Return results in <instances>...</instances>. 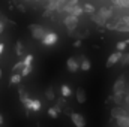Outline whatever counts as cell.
<instances>
[{
  "instance_id": "1",
  "label": "cell",
  "mask_w": 129,
  "mask_h": 127,
  "mask_svg": "<svg viewBox=\"0 0 129 127\" xmlns=\"http://www.w3.org/2000/svg\"><path fill=\"white\" fill-rule=\"evenodd\" d=\"M29 30L32 33V37L38 39V40H44V37L47 36L45 27L41 26V24H30V26H29Z\"/></svg>"
},
{
  "instance_id": "2",
  "label": "cell",
  "mask_w": 129,
  "mask_h": 127,
  "mask_svg": "<svg viewBox=\"0 0 129 127\" xmlns=\"http://www.w3.org/2000/svg\"><path fill=\"white\" fill-rule=\"evenodd\" d=\"M64 27L68 29V32H74L77 27H78V17H74V15H68L63 20Z\"/></svg>"
},
{
  "instance_id": "3",
  "label": "cell",
  "mask_w": 129,
  "mask_h": 127,
  "mask_svg": "<svg viewBox=\"0 0 129 127\" xmlns=\"http://www.w3.org/2000/svg\"><path fill=\"white\" fill-rule=\"evenodd\" d=\"M125 85H126V79H125V76H120V78L114 82L113 91H114V93H125Z\"/></svg>"
},
{
  "instance_id": "4",
  "label": "cell",
  "mask_w": 129,
  "mask_h": 127,
  "mask_svg": "<svg viewBox=\"0 0 129 127\" xmlns=\"http://www.w3.org/2000/svg\"><path fill=\"white\" fill-rule=\"evenodd\" d=\"M71 120H72V123H74V126L75 127H86V120H84V117H83L81 114L72 112Z\"/></svg>"
},
{
  "instance_id": "5",
  "label": "cell",
  "mask_w": 129,
  "mask_h": 127,
  "mask_svg": "<svg viewBox=\"0 0 129 127\" xmlns=\"http://www.w3.org/2000/svg\"><path fill=\"white\" fill-rule=\"evenodd\" d=\"M57 40H59V36H57L56 33H54V32H48V33H47V36L44 37L42 43H44V45H47V46H51V45H54Z\"/></svg>"
},
{
  "instance_id": "6",
  "label": "cell",
  "mask_w": 129,
  "mask_h": 127,
  "mask_svg": "<svg viewBox=\"0 0 129 127\" xmlns=\"http://www.w3.org/2000/svg\"><path fill=\"white\" fill-rule=\"evenodd\" d=\"M122 54H123V52H120V51L113 52V54L108 57V60H107V67H113L116 63H119L120 58H122Z\"/></svg>"
},
{
  "instance_id": "7",
  "label": "cell",
  "mask_w": 129,
  "mask_h": 127,
  "mask_svg": "<svg viewBox=\"0 0 129 127\" xmlns=\"http://www.w3.org/2000/svg\"><path fill=\"white\" fill-rule=\"evenodd\" d=\"M111 115H113V118H122V117H126L128 115V112H126V109H123V108H120V106H116V108H113L111 109Z\"/></svg>"
},
{
  "instance_id": "8",
  "label": "cell",
  "mask_w": 129,
  "mask_h": 127,
  "mask_svg": "<svg viewBox=\"0 0 129 127\" xmlns=\"http://www.w3.org/2000/svg\"><path fill=\"white\" fill-rule=\"evenodd\" d=\"M66 66H68L69 72L75 73V72L80 69V61H78V60H75V58H68V61H66Z\"/></svg>"
},
{
  "instance_id": "9",
  "label": "cell",
  "mask_w": 129,
  "mask_h": 127,
  "mask_svg": "<svg viewBox=\"0 0 129 127\" xmlns=\"http://www.w3.org/2000/svg\"><path fill=\"white\" fill-rule=\"evenodd\" d=\"M92 21L93 23H96L98 26H101V27H104V26H107V20L99 14V12H95V14H92Z\"/></svg>"
},
{
  "instance_id": "10",
  "label": "cell",
  "mask_w": 129,
  "mask_h": 127,
  "mask_svg": "<svg viewBox=\"0 0 129 127\" xmlns=\"http://www.w3.org/2000/svg\"><path fill=\"white\" fill-rule=\"evenodd\" d=\"M90 67H92L90 60L86 55H81V58H80V69L84 70V72H87V70H90Z\"/></svg>"
},
{
  "instance_id": "11",
  "label": "cell",
  "mask_w": 129,
  "mask_h": 127,
  "mask_svg": "<svg viewBox=\"0 0 129 127\" xmlns=\"http://www.w3.org/2000/svg\"><path fill=\"white\" fill-rule=\"evenodd\" d=\"M114 30H117V32H122V33H129V26L120 18V20H117V24H116V27H114Z\"/></svg>"
},
{
  "instance_id": "12",
  "label": "cell",
  "mask_w": 129,
  "mask_h": 127,
  "mask_svg": "<svg viewBox=\"0 0 129 127\" xmlns=\"http://www.w3.org/2000/svg\"><path fill=\"white\" fill-rule=\"evenodd\" d=\"M99 14H101V15H102V17H104V18H105L107 21L113 18V9H111V8H107V6H102V8L99 9Z\"/></svg>"
},
{
  "instance_id": "13",
  "label": "cell",
  "mask_w": 129,
  "mask_h": 127,
  "mask_svg": "<svg viewBox=\"0 0 129 127\" xmlns=\"http://www.w3.org/2000/svg\"><path fill=\"white\" fill-rule=\"evenodd\" d=\"M68 34H69V36H74V37H77V39L81 40L83 37H89L90 33H89V30H83V32H81V30H80V32H75V30H74V32H68Z\"/></svg>"
},
{
  "instance_id": "14",
  "label": "cell",
  "mask_w": 129,
  "mask_h": 127,
  "mask_svg": "<svg viewBox=\"0 0 129 127\" xmlns=\"http://www.w3.org/2000/svg\"><path fill=\"white\" fill-rule=\"evenodd\" d=\"M62 114V108L60 106H53V108H50L48 109V115L51 117V118H59V115Z\"/></svg>"
},
{
  "instance_id": "15",
  "label": "cell",
  "mask_w": 129,
  "mask_h": 127,
  "mask_svg": "<svg viewBox=\"0 0 129 127\" xmlns=\"http://www.w3.org/2000/svg\"><path fill=\"white\" fill-rule=\"evenodd\" d=\"M80 5V0H69V3L64 6L63 12H68V15H71V12H72V9L75 8V6H78Z\"/></svg>"
},
{
  "instance_id": "16",
  "label": "cell",
  "mask_w": 129,
  "mask_h": 127,
  "mask_svg": "<svg viewBox=\"0 0 129 127\" xmlns=\"http://www.w3.org/2000/svg\"><path fill=\"white\" fill-rule=\"evenodd\" d=\"M86 100H87L86 91L83 88H77V102L78 103H86Z\"/></svg>"
},
{
  "instance_id": "17",
  "label": "cell",
  "mask_w": 129,
  "mask_h": 127,
  "mask_svg": "<svg viewBox=\"0 0 129 127\" xmlns=\"http://www.w3.org/2000/svg\"><path fill=\"white\" fill-rule=\"evenodd\" d=\"M125 93H113V96H111V100L114 102V103H117V105H120L123 100H125Z\"/></svg>"
},
{
  "instance_id": "18",
  "label": "cell",
  "mask_w": 129,
  "mask_h": 127,
  "mask_svg": "<svg viewBox=\"0 0 129 127\" xmlns=\"http://www.w3.org/2000/svg\"><path fill=\"white\" fill-rule=\"evenodd\" d=\"M117 126H120V127H129V115H126V117H122V118H117Z\"/></svg>"
},
{
  "instance_id": "19",
  "label": "cell",
  "mask_w": 129,
  "mask_h": 127,
  "mask_svg": "<svg viewBox=\"0 0 129 127\" xmlns=\"http://www.w3.org/2000/svg\"><path fill=\"white\" fill-rule=\"evenodd\" d=\"M83 11H84V12H87V14H90V15L96 12L95 6H93L92 3H86V5H83Z\"/></svg>"
},
{
  "instance_id": "20",
  "label": "cell",
  "mask_w": 129,
  "mask_h": 127,
  "mask_svg": "<svg viewBox=\"0 0 129 127\" xmlns=\"http://www.w3.org/2000/svg\"><path fill=\"white\" fill-rule=\"evenodd\" d=\"M47 11L50 12H57V0H50L47 5Z\"/></svg>"
},
{
  "instance_id": "21",
  "label": "cell",
  "mask_w": 129,
  "mask_h": 127,
  "mask_svg": "<svg viewBox=\"0 0 129 127\" xmlns=\"http://www.w3.org/2000/svg\"><path fill=\"white\" fill-rule=\"evenodd\" d=\"M21 73H14L12 76H11V79H9V84H20L21 82Z\"/></svg>"
},
{
  "instance_id": "22",
  "label": "cell",
  "mask_w": 129,
  "mask_h": 127,
  "mask_svg": "<svg viewBox=\"0 0 129 127\" xmlns=\"http://www.w3.org/2000/svg\"><path fill=\"white\" fill-rule=\"evenodd\" d=\"M23 69H24V63H23V60H21V61H18V63L12 67V73H18V72L21 73Z\"/></svg>"
},
{
  "instance_id": "23",
  "label": "cell",
  "mask_w": 129,
  "mask_h": 127,
  "mask_svg": "<svg viewBox=\"0 0 129 127\" xmlns=\"http://www.w3.org/2000/svg\"><path fill=\"white\" fill-rule=\"evenodd\" d=\"M83 12H84V11H83V6H81V5H78V6H75V8L72 9L71 15H74V17H80Z\"/></svg>"
},
{
  "instance_id": "24",
  "label": "cell",
  "mask_w": 129,
  "mask_h": 127,
  "mask_svg": "<svg viewBox=\"0 0 129 127\" xmlns=\"http://www.w3.org/2000/svg\"><path fill=\"white\" fill-rule=\"evenodd\" d=\"M120 64H122V66H128V64H129V52H126V51H125V52L122 54Z\"/></svg>"
},
{
  "instance_id": "25",
  "label": "cell",
  "mask_w": 129,
  "mask_h": 127,
  "mask_svg": "<svg viewBox=\"0 0 129 127\" xmlns=\"http://www.w3.org/2000/svg\"><path fill=\"white\" fill-rule=\"evenodd\" d=\"M15 51H17V55H18V57H21V55H23L24 46H23V42H21V40H18V42H17V48H15Z\"/></svg>"
},
{
  "instance_id": "26",
  "label": "cell",
  "mask_w": 129,
  "mask_h": 127,
  "mask_svg": "<svg viewBox=\"0 0 129 127\" xmlns=\"http://www.w3.org/2000/svg\"><path fill=\"white\" fill-rule=\"evenodd\" d=\"M60 91H62V94H63V97H69V96L72 94V90H71V88H69L68 85H62Z\"/></svg>"
},
{
  "instance_id": "27",
  "label": "cell",
  "mask_w": 129,
  "mask_h": 127,
  "mask_svg": "<svg viewBox=\"0 0 129 127\" xmlns=\"http://www.w3.org/2000/svg\"><path fill=\"white\" fill-rule=\"evenodd\" d=\"M126 46H128L126 40H122V42H119V43H117V51H120V52H125Z\"/></svg>"
},
{
  "instance_id": "28",
  "label": "cell",
  "mask_w": 129,
  "mask_h": 127,
  "mask_svg": "<svg viewBox=\"0 0 129 127\" xmlns=\"http://www.w3.org/2000/svg\"><path fill=\"white\" fill-rule=\"evenodd\" d=\"M45 96H47L48 100H54V99H56V96H54V90H53V88H48V90L45 91Z\"/></svg>"
},
{
  "instance_id": "29",
  "label": "cell",
  "mask_w": 129,
  "mask_h": 127,
  "mask_svg": "<svg viewBox=\"0 0 129 127\" xmlns=\"http://www.w3.org/2000/svg\"><path fill=\"white\" fill-rule=\"evenodd\" d=\"M39 109H41V102H39L38 99H35V100H33V103H32V111L36 112V111H39Z\"/></svg>"
},
{
  "instance_id": "30",
  "label": "cell",
  "mask_w": 129,
  "mask_h": 127,
  "mask_svg": "<svg viewBox=\"0 0 129 127\" xmlns=\"http://www.w3.org/2000/svg\"><path fill=\"white\" fill-rule=\"evenodd\" d=\"M32 61H33V55H26L24 57V60H23V63H24V66H32Z\"/></svg>"
},
{
  "instance_id": "31",
  "label": "cell",
  "mask_w": 129,
  "mask_h": 127,
  "mask_svg": "<svg viewBox=\"0 0 129 127\" xmlns=\"http://www.w3.org/2000/svg\"><path fill=\"white\" fill-rule=\"evenodd\" d=\"M32 72V66H24V69L21 70V76H27Z\"/></svg>"
},
{
  "instance_id": "32",
  "label": "cell",
  "mask_w": 129,
  "mask_h": 127,
  "mask_svg": "<svg viewBox=\"0 0 129 127\" xmlns=\"http://www.w3.org/2000/svg\"><path fill=\"white\" fill-rule=\"evenodd\" d=\"M57 106H60V108H64L66 106V99L64 97H59L57 99Z\"/></svg>"
},
{
  "instance_id": "33",
  "label": "cell",
  "mask_w": 129,
  "mask_h": 127,
  "mask_svg": "<svg viewBox=\"0 0 129 127\" xmlns=\"http://www.w3.org/2000/svg\"><path fill=\"white\" fill-rule=\"evenodd\" d=\"M120 5H122V8L128 9L129 8V0H120Z\"/></svg>"
},
{
  "instance_id": "34",
  "label": "cell",
  "mask_w": 129,
  "mask_h": 127,
  "mask_svg": "<svg viewBox=\"0 0 129 127\" xmlns=\"http://www.w3.org/2000/svg\"><path fill=\"white\" fill-rule=\"evenodd\" d=\"M64 114H66V115H69V117H71V115H72V111H71V109H69V108H68V106H64Z\"/></svg>"
},
{
  "instance_id": "35",
  "label": "cell",
  "mask_w": 129,
  "mask_h": 127,
  "mask_svg": "<svg viewBox=\"0 0 129 127\" xmlns=\"http://www.w3.org/2000/svg\"><path fill=\"white\" fill-rule=\"evenodd\" d=\"M3 30H5V23H3V20L0 18V34L3 33Z\"/></svg>"
},
{
  "instance_id": "36",
  "label": "cell",
  "mask_w": 129,
  "mask_h": 127,
  "mask_svg": "<svg viewBox=\"0 0 129 127\" xmlns=\"http://www.w3.org/2000/svg\"><path fill=\"white\" fill-rule=\"evenodd\" d=\"M17 9H18L20 12H26V8H24L23 5H17Z\"/></svg>"
},
{
  "instance_id": "37",
  "label": "cell",
  "mask_w": 129,
  "mask_h": 127,
  "mask_svg": "<svg viewBox=\"0 0 129 127\" xmlns=\"http://www.w3.org/2000/svg\"><path fill=\"white\" fill-rule=\"evenodd\" d=\"M74 46H75V48H80V46H81V40H80V39H77V40L74 42Z\"/></svg>"
},
{
  "instance_id": "38",
  "label": "cell",
  "mask_w": 129,
  "mask_h": 127,
  "mask_svg": "<svg viewBox=\"0 0 129 127\" xmlns=\"http://www.w3.org/2000/svg\"><path fill=\"white\" fill-rule=\"evenodd\" d=\"M122 20H123V21H125V23L129 26V15H126V17H122Z\"/></svg>"
},
{
  "instance_id": "39",
  "label": "cell",
  "mask_w": 129,
  "mask_h": 127,
  "mask_svg": "<svg viewBox=\"0 0 129 127\" xmlns=\"http://www.w3.org/2000/svg\"><path fill=\"white\" fill-rule=\"evenodd\" d=\"M3 49H5V43H3V42H0V54L3 52Z\"/></svg>"
},
{
  "instance_id": "40",
  "label": "cell",
  "mask_w": 129,
  "mask_h": 127,
  "mask_svg": "<svg viewBox=\"0 0 129 127\" xmlns=\"http://www.w3.org/2000/svg\"><path fill=\"white\" fill-rule=\"evenodd\" d=\"M125 100H126V103L129 105V94H126V96H125Z\"/></svg>"
},
{
  "instance_id": "41",
  "label": "cell",
  "mask_w": 129,
  "mask_h": 127,
  "mask_svg": "<svg viewBox=\"0 0 129 127\" xmlns=\"http://www.w3.org/2000/svg\"><path fill=\"white\" fill-rule=\"evenodd\" d=\"M3 124V117H2V114H0V126Z\"/></svg>"
},
{
  "instance_id": "42",
  "label": "cell",
  "mask_w": 129,
  "mask_h": 127,
  "mask_svg": "<svg viewBox=\"0 0 129 127\" xmlns=\"http://www.w3.org/2000/svg\"><path fill=\"white\" fill-rule=\"evenodd\" d=\"M0 78H2V69H0Z\"/></svg>"
},
{
  "instance_id": "43",
  "label": "cell",
  "mask_w": 129,
  "mask_h": 127,
  "mask_svg": "<svg viewBox=\"0 0 129 127\" xmlns=\"http://www.w3.org/2000/svg\"><path fill=\"white\" fill-rule=\"evenodd\" d=\"M126 43H128V45H129V39H128V40H126Z\"/></svg>"
}]
</instances>
